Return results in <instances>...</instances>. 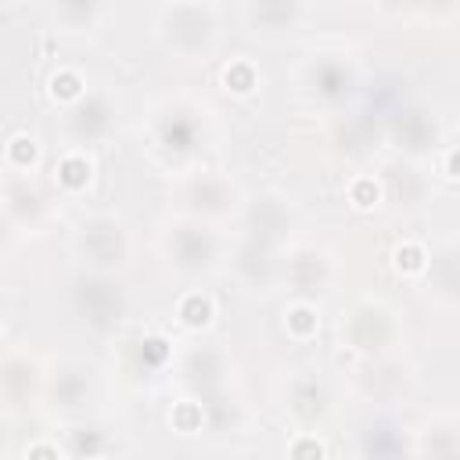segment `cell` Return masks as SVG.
Listing matches in <instances>:
<instances>
[{
  "label": "cell",
  "instance_id": "1",
  "mask_svg": "<svg viewBox=\"0 0 460 460\" xmlns=\"http://www.w3.org/2000/svg\"><path fill=\"white\" fill-rule=\"evenodd\" d=\"M55 180L65 194H83L90 183H94V158L83 155V151H69L58 158V169H55Z\"/></svg>",
  "mask_w": 460,
  "mask_h": 460
},
{
  "label": "cell",
  "instance_id": "2",
  "mask_svg": "<svg viewBox=\"0 0 460 460\" xmlns=\"http://www.w3.org/2000/svg\"><path fill=\"white\" fill-rule=\"evenodd\" d=\"M176 320L187 328V331H209L212 320H216V302L201 292H187L180 302H176Z\"/></svg>",
  "mask_w": 460,
  "mask_h": 460
},
{
  "label": "cell",
  "instance_id": "3",
  "mask_svg": "<svg viewBox=\"0 0 460 460\" xmlns=\"http://www.w3.org/2000/svg\"><path fill=\"white\" fill-rule=\"evenodd\" d=\"M40 141L33 137V133H15V137H8V144H4V162L12 166V169H19V173H33L37 166H40Z\"/></svg>",
  "mask_w": 460,
  "mask_h": 460
},
{
  "label": "cell",
  "instance_id": "4",
  "mask_svg": "<svg viewBox=\"0 0 460 460\" xmlns=\"http://www.w3.org/2000/svg\"><path fill=\"white\" fill-rule=\"evenodd\" d=\"M47 94L55 105H76L87 94V80L76 69H55L47 80Z\"/></svg>",
  "mask_w": 460,
  "mask_h": 460
},
{
  "label": "cell",
  "instance_id": "5",
  "mask_svg": "<svg viewBox=\"0 0 460 460\" xmlns=\"http://www.w3.org/2000/svg\"><path fill=\"white\" fill-rule=\"evenodd\" d=\"M392 270L399 277H421L428 270V249L421 242H399L392 249Z\"/></svg>",
  "mask_w": 460,
  "mask_h": 460
},
{
  "label": "cell",
  "instance_id": "6",
  "mask_svg": "<svg viewBox=\"0 0 460 460\" xmlns=\"http://www.w3.org/2000/svg\"><path fill=\"white\" fill-rule=\"evenodd\" d=\"M285 331H288L295 342H310V338H317V331H320V313H317L310 302H295V306H288V313H285Z\"/></svg>",
  "mask_w": 460,
  "mask_h": 460
},
{
  "label": "cell",
  "instance_id": "7",
  "mask_svg": "<svg viewBox=\"0 0 460 460\" xmlns=\"http://www.w3.org/2000/svg\"><path fill=\"white\" fill-rule=\"evenodd\" d=\"M256 87H260V72H256V65L252 62H230L226 69H223V90L226 94H234V98H249V94H256Z\"/></svg>",
  "mask_w": 460,
  "mask_h": 460
},
{
  "label": "cell",
  "instance_id": "8",
  "mask_svg": "<svg viewBox=\"0 0 460 460\" xmlns=\"http://www.w3.org/2000/svg\"><path fill=\"white\" fill-rule=\"evenodd\" d=\"M349 205L356 212H374L381 205V183L374 176H356L349 183Z\"/></svg>",
  "mask_w": 460,
  "mask_h": 460
},
{
  "label": "cell",
  "instance_id": "9",
  "mask_svg": "<svg viewBox=\"0 0 460 460\" xmlns=\"http://www.w3.org/2000/svg\"><path fill=\"white\" fill-rule=\"evenodd\" d=\"M169 424H173L176 431H183V435H194V431H201V424H205V410H201L194 399H180V403H173V410H169Z\"/></svg>",
  "mask_w": 460,
  "mask_h": 460
},
{
  "label": "cell",
  "instance_id": "10",
  "mask_svg": "<svg viewBox=\"0 0 460 460\" xmlns=\"http://www.w3.org/2000/svg\"><path fill=\"white\" fill-rule=\"evenodd\" d=\"M288 456H328V446H324L320 439L302 435V439H295V442L288 446Z\"/></svg>",
  "mask_w": 460,
  "mask_h": 460
},
{
  "label": "cell",
  "instance_id": "11",
  "mask_svg": "<svg viewBox=\"0 0 460 460\" xmlns=\"http://www.w3.org/2000/svg\"><path fill=\"white\" fill-rule=\"evenodd\" d=\"M26 456H62V449L51 442H33V446H26Z\"/></svg>",
  "mask_w": 460,
  "mask_h": 460
},
{
  "label": "cell",
  "instance_id": "12",
  "mask_svg": "<svg viewBox=\"0 0 460 460\" xmlns=\"http://www.w3.org/2000/svg\"><path fill=\"white\" fill-rule=\"evenodd\" d=\"M442 176L446 180H456V148H446V155H442Z\"/></svg>",
  "mask_w": 460,
  "mask_h": 460
},
{
  "label": "cell",
  "instance_id": "13",
  "mask_svg": "<svg viewBox=\"0 0 460 460\" xmlns=\"http://www.w3.org/2000/svg\"><path fill=\"white\" fill-rule=\"evenodd\" d=\"M144 353H148V360H151V363H162V360H166V342H162V338H151Z\"/></svg>",
  "mask_w": 460,
  "mask_h": 460
},
{
  "label": "cell",
  "instance_id": "14",
  "mask_svg": "<svg viewBox=\"0 0 460 460\" xmlns=\"http://www.w3.org/2000/svg\"><path fill=\"white\" fill-rule=\"evenodd\" d=\"M0 331H4V328H0Z\"/></svg>",
  "mask_w": 460,
  "mask_h": 460
}]
</instances>
